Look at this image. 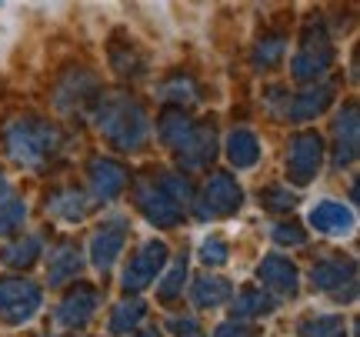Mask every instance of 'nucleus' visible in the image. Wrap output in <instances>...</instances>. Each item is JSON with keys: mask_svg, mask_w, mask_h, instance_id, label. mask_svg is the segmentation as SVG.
Wrapping results in <instances>:
<instances>
[{"mask_svg": "<svg viewBox=\"0 0 360 337\" xmlns=\"http://www.w3.org/2000/svg\"><path fill=\"white\" fill-rule=\"evenodd\" d=\"M97 127L110 144L120 151H137L147 141V114L137 101H130L124 94H107L97 104Z\"/></svg>", "mask_w": 360, "mask_h": 337, "instance_id": "1", "label": "nucleus"}, {"mask_svg": "<svg viewBox=\"0 0 360 337\" xmlns=\"http://www.w3.org/2000/svg\"><path fill=\"white\" fill-rule=\"evenodd\" d=\"M4 141H7V151H11V157L20 167H40L60 147V130L53 127V124H47V120L27 117V120L7 124Z\"/></svg>", "mask_w": 360, "mask_h": 337, "instance_id": "2", "label": "nucleus"}, {"mask_svg": "<svg viewBox=\"0 0 360 337\" xmlns=\"http://www.w3.org/2000/svg\"><path fill=\"white\" fill-rule=\"evenodd\" d=\"M323 164V141L314 134V130H300L290 137V147H287V177L304 187L317 177V170Z\"/></svg>", "mask_w": 360, "mask_h": 337, "instance_id": "3", "label": "nucleus"}, {"mask_svg": "<svg viewBox=\"0 0 360 337\" xmlns=\"http://www.w3.org/2000/svg\"><path fill=\"white\" fill-rule=\"evenodd\" d=\"M44 294L30 281H0V321L4 324H27L40 311Z\"/></svg>", "mask_w": 360, "mask_h": 337, "instance_id": "4", "label": "nucleus"}, {"mask_svg": "<svg viewBox=\"0 0 360 337\" xmlns=\"http://www.w3.org/2000/svg\"><path fill=\"white\" fill-rule=\"evenodd\" d=\"M330 61H334V47H330L327 34H323L321 27H310L304 44H300V51L294 57V64H290V70H294L297 80H317L330 67Z\"/></svg>", "mask_w": 360, "mask_h": 337, "instance_id": "5", "label": "nucleus"}, {"mask_svg": "<svg viewBox=\"0 0 360 337\" xmlns=\"http://www.w3.org/2000/svg\"><path fill=\"white\" fill-rule=\"evenodd\" d=\"M244 204V191L231 174H214L200 197V217H231Z\"/></svg>", "mask_w": 360, "mask_h": 337, "instance_id": "6", "label": "nucleus"}, {"mask_svg": "<svg viewBox=\"0 0 360 337\" xmlns=\"http://www.w3.org/2000/svg\"><path fill=\"white\" fill-rule=\"evenodd\" d=\"M167 244L164 241H147V244L130 257L127 271H124V287L127 291H143L147 284H154L157 274L164 271V264H167Z\"/></svg>", "mask_w": 360, "mask_h": 337, "instance_id": "7", "label": "nucleus"}, {"mask_svg": "<svg viewBox=\"0 0 360 337\" xmlns=\"http://www.w3.org/2000/svg\"><path fill=\"white\" fill-rule=\"evenodd\" d=\"M137 208L150 224L157 227H174L184 221V208H177L170 194L160 187V181H141L137 184Z\"/></svg>", "mask_w": 360, "mask_h": 337, "instance_id": "8", "label": "nucleus"}, {"mask_svg": "<svg viewBox=\"0 0 360 337\" xmlns=\"http://www.w3.org/2000/svg\"><path fill=\"white\" fill-rule=\"evenodd\" d=\"M127 244V224L114 217V221L101 224L94 237H90V264L97 267V271H110L114 267V260L120 257V250Z\"/></svg>", "mask_w": 360, "mask_h": 337, "instance_id": "9", "label": "nucleus"}, {"mask_svg": "<svg viewBox=\"0 0 360 337\" xmlns=\"http://www.w3.org/2000/svg\"><path fill=\"white\" fill-rule=\"evenodd\" d=\"M307 221L314 231L330 234V237H347V234H354V227H357L354 210H350L347 204H340V201H317V204L310 208Z\"/></svg>", "mask_w": 360, "mask_h": 337, "instance_id": "10", "label": "nucleus"}, {"mask_svg": "<svg viewBox=\"0 0 360 337\" xmlns=\"http://www.w3.org/2000/svg\"><path fill=\"white\" fill-rule=\"evenodd\" d=\"M101 307V298H97V291L94 287H77V291H70L64 300H60V307H57V324L60 327H84L97 314Z\"/></svg>", "mask_w": 360, "mask_h": 337, "instance_id": "11", "label": "nucleus"}, {"mask_svg": "<svg viewBox=\"0 0 360 337\" xmlns=\"http://www.w3.org/2000/svg\"><path fill=\"white\" fill-rule=\"evenodd\" d=\"M257 281L264 284V291H277L283 298H294L297 294V267L287 257H264L257 267Z\"/></svg>", "mask_w": 360, "mask_h": 337, "instance_id": "12", "label": "nucleus"}, {"mask_svg": "<svg viewBox=\"0 0 360 337\" xmlns=\"http://www.w3.org/2000/svg\"><path fill=\"white\" fill-rule=\"evenodd\" d=\"M124 187H127V170L120 167L117 160L97 157V160L90 164V191H94L97 201H114Z\"/></svg>", "mask_w": 360, "mask_h": 337, "instance_id": "13", "label": "nucleus"}, {"mask_svg": "<svg viewBox=\"0 0 360 337\" xmlns=\"http://www.w3.org/2000/svg\"><path fill=\"white\" fill-rule=\"evenodd\" d=\"M310 281H314V287H321V291L344 294V284L354 291V284H357V264H354V260H340V257L321 260V264L310 271Z\"/></svg>", "mask_w": 360, "mask_h": 337, "instance_id": "14", "label": "nucleus"}, {"mask_svg": "<svg viewBox=\"0 0 360 337\" xmlns=\"http://www.w3.org/2000/svg\"><path fill=\"white\" fill-rule=\"evenodd\" d=\"M334 137H337L334 164L337 167L354 164V157H357V104H347L340 110V117L334 124Z\"/></svg>", "mask_w": 360, "mask_h": 337, "instance_id": "15", "label": "nucleus"}, {"mask_svg": "<svg viewBox=\"0 0 360 337\" xmlns=\"http://www.w3.org/2000/svg\"><path fill=\"white\" fill-rule=\"evenodd\" d=\"M193 130H197V124H193L191 117H184V110H167V114L160 117V141L167 144L170 151H177V157L193 141Z\"/></svg>", "mask_w": 360, "mask_h": 337, "instance_id": "16", "label": "nucleus"}, {"mask_svg": "<svg viewBox=\"0 0 360 337\" xmlns=\"http://www.w3.org/2000/svg\"><path fill=\"white\" fill-rule=\"evenodd\" d=\"M227 160H231L237 170L254 167L260 160V141L250 130H233L231 137H227Z\"/></svg>", "mask_w": 360, "mask_h": 337, "instance_id": "17", "label": "nucleus"}, {"mask_svg": "<svg viewBox=\"0 0 360 337\" xmlns=\"http://www.w3.org/2000/svg\"><path fill=\"white\" fill-rule=\"evenodd\" d=\"M84 267V260H80V250L74 244H60L57 250L51 254V264H47V277H51V284H67V281H74Z\"/></svg>", "mask_w": 360, "mask_h": 337, "instance_id": "18", "label": "nucleus"}, {"mask_svg": "<svg viewBox=\"0 0 360 337\" xmlns=\"http://www.w3.org/2000/svg\"><path fill=\"white\" fill-rule=\"evenodd\" d=\"M330 101H334V91H330V87H314V91L297 94L294 101H290V107H287V114L294 117V120H310V117L323 114V110L330 107Z\"/></svg>", "mask_w": 360, "mask_h": 337, "instance_id": "19", "label": "nucleus"}, {"mask_svg": "<svg viewBox=\"0 0 360 337\" xmlns=\"http://www.w3.org/2000/svg\"><path fill=\"white\" fill-rule=\"evenodd\" d=\"M47 210L51 214H57L60 221H70V224H77L87 217V210H90V201L80 191H57V194H51V201H47Z\"/></svg>", "mask_w": 360, "mask_h": 337, "instance_id": "20", "label": "nucleus"}, {"mask_svg": "<svg viewBox=\"0 0 360 337\" xmlns=\"http://www.w3.org/2000/svg\"><path fill=\"white\" fill-rule=\"evenodd\" d=\"M214 151H217V137H214V130L197 127L193 130V141L187 144V151L180 154V160H184L187 167H204L207 160L214 157Z\"/></svg>", "mask_w": 360, "mask_h": 337, "instance_id": "21", "label": "nucleus"}, {"mask_svg": "<svg viewBox=\"0 0 360 337\" xmlns=\"http://www.w3.org/2000/svg\"><path fill=\"white\" fill-rule=\"evenodd\" d=\"M191 298L197 307H220L224 300L231 298V284L224 277H200L191 287Z\"/></svg>", "mask_w": 360, "mask_h": 337, "instance_id": "22", "label": "nucleus"}, {"mask_svg": "<svg viewBox=\"0 0 360 337\" xmlns=\"http://www.w3.org/2000/svg\"><path fill=\"white\" fill-rule=\"evenodd\" d=\"M277 300L270 298L264 287H250L240 298L233 300V317H260V314H270Z\"/></svg>", "mask_w": 360, "mask_h": 337, "instance_id": "23", "label": "nucleus"}, {"mask_svg": "<svg viewBox=\"0 0 360 337\" xmlns=\"http://www.w3.org/2000/svg\"><path fill=\"white\" fill-rule=\"evenodd\" d=\"M40 254V237L37 234H27V237H20L17 244L4 247V264H11V267H27V264H34Z\"/></svg>", "mask_w": 360, "mask_h": 337, "instance_id": "24", "label": "nucleus"}, {"mask_svg": "<svg viewBox=\"0 0 360 337\" xmlns=\"http://www.w3.org/2000/svg\"><path fill=\"white\" fill-rule=\"evenodd\" d=\"M27 221V204L20 201V197H0V237H7V234L20 231Z\"/></svg>", "mask_w": 360, "mask_h": 337, "instance_id": "25", "label": "nucleus"}, {"mask_svg": "<svg viewBox=\"0 0 360 337\" xmlns=\"http://www.w3.org/2000/svg\"><path fill=\"white\" fill-rule=\"evenodd\" d=\"M143 300H124L120 307L114 311V317H110V334H127V331H134V327L143 321Z\"/></svg>", "mask_w": 360, "mask_h": 337, "instance_id": "26", "label": "nucleus"}, {"mask_svg": "<svg viewBox=\"0 0 360 337\" xmlns=\"http://www.w3.org/2000/svg\"><path fill=\"white\" fill-rule=\"evenodd\" d=\"M184 281H187V257H177L174 260V267L167 271V277L160 281L157 287V298L160 300H174L184 294Z\"/></svg>", "mask_w": 360, "mask_h": 337, "instance_id": "27", "label": "nucleus"}, {"mask_svg": "<svg viewBox=\"0 0 360 337\" xmlns=\"http://www.w3.org/2000/svg\"><path fill=\"white\" fill-rule=\"evenodd\" d=\"M300 337H344V321L340 317H314L300 324Z\"/></svg>", "mask_w": 360, "mask_h": 337, "instance_id": "28", "label": "nucleus"}, {"mask_svg": "<svg viewBox=\"0 0 360 337\" xmlns=\"http://www.w3.org/2000/svg\"><path fill=\"white\" fill-rule=\"evenodd\" d=\"M160 187L167 191L170 201H174L177 208L187 210V204H191V197H193L191 181H187V177H177V174H164V177H160Z\"/></svg>", "mask_w": 360, "mask_h": 337, "instance_id": "29", "label": "nucleus"}, {"mask_svg": "<svg viewBox=\"0 0 360 337\" xmlns=\"http://www.w3.org/2000/svg\"><path fill=\"white\" fill-rule=\"evenodd\" d=\"M283 51H287V40L283 37H264L257 44V51H254V64H264V67H274L277 61L283 57Z\"/></svg>", "mask_w": 360, "mask_h": 337, "instance_id": "30", "label": "nucleus"}, {"mask_svg": "<svg viewBox=\"0 0 360 337\" xmlns=\"http://www.w3.org/2000/svg\"><path fill=\"white\" fill-rule=\"evenodd\" d=\"M227 257H231V247L224 244L220 237H207L204 244H200V260H204V264H210V267L227 264Z\"/></svg>", "mask_w": 360, "mask_h": 337, "instance_id": "31", "label": "nucleus"}, {"mask_svg": "<svg viewBox=\"0 0 360 337\" xmlns=\"http://www.w3.org/2000/svg\"><path fill=\"white\" fill-rule=\"evenodd\" d=\"M260 204L270 210H290L294 194H290V187H267V191H260Z\"/></svg>", "mask_w": 360, "mask_h": 337, "instance_id": "32", "label": "nucleus"}, {"mask_svg": "<svg viewBox=\"0 0 360 337\" xmlns=\"http://www.w3.org/2000/svg\"><path fill=\"white\" fill-rule=\"evenodd\" d=\"M270 237H274L277 244H290V247H300V244H304V241H307V234L300 231L297 224H277Z\"/></svg>", "mask_w": 360, "mask_h": 337, "instance_id": "33", "label": "nucleus"}, {"mask_svg": "<svg viewBox=\"0 0 360 337\" xmlns=\"http://www.w3.org/2000/svg\"><path fill=\"white\" fill-rule=\"evenodd\" d=\"M160 94H164L167 101H197V97H193L191 80H184V77H174L170 84H164V87H160Z\"/></svg>", "mask_w": 360, "mask_h": 337, "instance_id": "34", "label": "nucleus"}, {"mask_svg": "<svg viewBox=\"0 0 360 337\" xmlns=\"http://www.w3.org/2000/svg\"><path fill=\"white\" fill-rule=\"evenodd\" d=\"M167 331H174V334H180V337H193L197 334V317H170Z\"/></svg>", "mask_w": 360, "mask_h": 337, "instance_id": "35", "label": "nucleus"}, {"mask_svg": "<svg viewBox=\"0 0 360 337\" xmlns=\"http://www.w3.org/2000/svg\"><path fill=\"white\" fill-rule=\"evenodd\" d=\"M217 337H247V331L240 324H220L217 327Z\"/></svg>", "mask_w": 360, "mask_h": 337, "instance_id": "36", "label": "nucleus"}, {"mask_svg": "<svg viewBox=\"0 0 360 337\" xmlns=\"http://www.w3.org/2000/svg\"><path fill=\"white\" fill-rule=\"evenodd\" d=\"M143 337H160V334H157V331H147V334H143Z\"/></svg>", "mask_w": 360, "mask_h": 337, "instance_id": "37", "label": "nucleus"}, {"mask_svg": "<svg viewBox=\"0 0 360 337\" xmlns=\"http://www.w3.org/2000/svg\"><path fill=\"white\" fill-rule=\"evenodd\" d=\"M0 187H4V174H0Z\"/></svg>", "mask_w": 360, "mask_h": 337, "instance_id": "38", "label": "nucleus"}]
</instances>
